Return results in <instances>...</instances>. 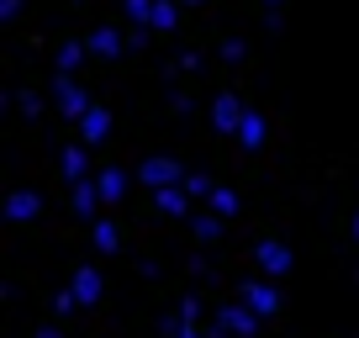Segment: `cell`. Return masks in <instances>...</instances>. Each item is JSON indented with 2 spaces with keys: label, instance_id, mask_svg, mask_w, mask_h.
I'll return each instance as SVG.
<instances>
[{
  "label": "cell",
  "instance_id": "6da1fadb",
  "mask_svg": "<svg viewBox=\"0 0 359 338\" xmlns=\"http://www.w3.org/2000/svg\"><path fill=\"white\" fill-rule=\"evenodd\" d=\"M185 175H191V169L180 164V158H169V154H154L143 169H137V180H143L148 191H164V185H185Z\"/></svg>",
  "mask_w": 359,
  "mask_h": 338
},
{
  "label": "cell",
  "instance_id": "7a4b0ae2",
  "mask_svg": "<svg viewBox=\"0 0 359 338\" xmlns=\"http://www.w3.org/2000/svg\"><path fill=\"white\" fill-rule=\"evenodd\" d=\"M53 101H58V111H64L69 122H79V116L95 106V101L85 95V85H79V79H69V74H58V79H53Z\"/></svg>",
  "mask_w": 359,
  "mask_h": 338
},
{
  "label": "cell",
  "instance_id": "ffe728a7",
  "mask_svg": "<svg viewBox=\"0 0 359 338\" xmlns=\"http://www.w3.org/2000/svg\"><path fill=\"white\" fill-rule=\"evenodd\" d=\"M95 248H101V254H116V248H122V233H116V222H95Z\"/></svg>",
  "mask_w": 359,
  "mask_h": 338
},
{
  "label": "cell",
  "instance_id": "9a60e30c",
  "mask_svg": "<svg viewBox=\"0 0 359 338\" xmlns=\"http://www.w3.org/2000/svg\"><path fill=\"white\" fill-rule=\"evenodd\" d=\"M95 185H101L106 206H116V201L127 196V169H101V175H95Z\"/></svg>",
  "mask_w": 359,
  "mask_h": 338
},
{
  "label": "cell",
  "instance_id": "ba28073f",
  "mask_svg": "<svg viewBox=\"0 0 359 338\" xmlns=\"http://www.w3.org/2000/svg\"><path fill=\"white\" fill-rule=\"evenodd\" d=\"M69 291L79 296V306H95V302H101V270L79 264V270H74V280H69Z\"/></svg>",
  "mask_w": 359,
  "mask_h": 338
},
{
  "label": "cell",
  "instance_id": "ac0fdd59",
  "mask_svg": "<svg viewBox=\"0 0 359 338\" xmlns=\"http://www.w3.org/2000/svg\"><path fill=\"white\" fill-rule=\"evenodd\" d=\"M148 27H154V32H175V27H180V0H158Z\"/></svg>",
  "mask_w": 359,
  "mask_h": 338
},
{
  "label": "cell",
  "instance_id": "30bf717a",
  "mask_svg": "<svg viewBox=\"0 0 359 338\" xmlns=\"http://www.w3.org/2000/svg\"><path fill=\"white\" fill-rule=\"evenodd\" d=\"M6 217H11V222H32V217H43V196H37V191H11Z\"/></svg>",
  "mask_w": 359,
  "mask_h": 338
},
{
  "label": "cell",
  "instance_id": "277c9868",
  "mask_svg": "<svg viewBox=\"0 0 359 338\" xmlns=\"http://www.w3.org/2000/svg\"><path fill=\"white\" fill-rule=\"evenodd\" d=\"M243 116H248V106L238 101L233 90H222V95H217V101H212V133H233V137H238V127H243Z\"/></svg>",
  "mask_w": 359,
  "mask_h": 338
},
{
  "label": "cell",
  "instance_id": "9c48e42d",
  "mask_svg": "<svg viewBox=\"0 0 359 338\" xmlns=\"http://www.w3.org/2000/svg\"><path fill=\"white\" fill-rule=\"evenodd\" d=\"M58 164H64V180H69V185L90 180V154H85V143H69L64 154H58Z\"/></svg>",
  "mask_w": 359,
  "mask_h": 338
},
{
  "label": "cell",
  "instance_id": "484cf974",
  "mask_svg": "<svg viewBox=\"0 0 359 338\" xmlns=\"http://www.w3.org/2000/svg\"><path fill=\"white\" fill-rule=\"evenodd\" d=\"M180 317H185V323H196V317H201V296H185V302H180Z\"/></svg>",
  "mask_w": 359,
  "mask_h": 338
},
{
  "label": "cell",
  "instance_id": "e0dca14e",
  "mask_svg": "<svg viewBox=\"0 0 359 338\" xmlns=\"http://www.w3.org/2000/svg\"><path fill=\"white\" fill-rule=\"evenodd\" d=\"M222 222H227V217H217V212H196L191 217V227H196L201 243H217V238H222Z\"/></svg>",
  "mask_w": 359,
  "mask_h": 338
},
{
  "label": "cell",
  "instance_id": "52a82bcc",
  "mask_svg": "<svg viewBox=\"0 0 359 338\" xmlns=\"http://www.w3.org/2000/svg\"><path fill=\"white\" fill-rule=\"evenodd\" d=\"M217 323H222V327H227L233 338H254V333H259V312H248L243 302L222 306V312H217Z\"/></svg>",
  "mask_w": 359,
  "mask_h": 338
},
{
  "label": "cell",
  "instance_id": "f546056e",
  "mask_svg": "<svg viewBox=\"0 0 359 338\" xmlns=\"http://www.w3.org/2000/svg\"><path fill=\"white\" fill-rule=\"evenodd\" d=\"M185 6H206V0H185Z\"/></svg>",
  "mask_w": 359,
  "mask_h": 338
},
{
  "label": "cell",
  "instance_id": "4fadbf2b",
  "mask_svg": "<svg viewBox=\"0 0 359 338\" xmlns=\"http://www.w3.org/2000/svg\"><path fill=\"white\" fill-rule=\"evenodd\" d=\"M101 201H106V196H101V185H95V180H79V185H74V212L85 217V222L101 212Z\"/></svg>",
  "mask_w": 359,
  "mask_h": 338
},
{
  "label": "cell",
  "instance_id": "4316f807",
  "mask_svg": "<svg viewBox=\"0 0 359 338\" xmlns=\"http://www.w3.org/2000/svg\"><path fill=\"white\" fill-rule=\"evenodd\" d=\"M22 16V0H0V22H16Z\"/></svg>",
  "mask_w": 359,
  "mask_h": 338
},
{
  "label": "cell",
  "instance_id": "2e32d148",
  "mask_svg": "<svg viewBox=\"0 0 359 338\" xmlns=\"http://www.w3.org/2000/svg\"><path fill=\"white\" fill-rule=\"evenodd\" d=\"M85 53H90V43H79V37H69V43L58 48V74H74V69L85 64Z\"/></svg>",
  "mask_w": 359,
  "mask_h": 338
},
{
  "label": "cell",
  "instance_id": "7c38bea8",
  "mask_svg": "<svg viewBox=\"0 0 359 338\" xmlns=\"http://www.w3.org/2000/svg\"><path fill=\"white\" fill-rule=\"evenodd\" d=\"M122 48H133L116 27H101V32H90V53L95 58H122Z\"/></svg>",
  "mask_w": 359,
  "mask_h": 338
},
{
  "label": "cell",
  "instance_id": "cb8c5ba5",
  "mask_svg": "<svg viewBox=\"0 0 359 338\" xmlns=\"http://www.w3.org/2000/svg\"><path fill=\"white\" fill-rule=\"evenodd\" d=\"M53 312H58V317L79 312V296H74V291H58V296H53Z\"/></svg>",
  "mask_w": 359,
  "mask_h": 338
},
{
  "label": "cell",
  "instance_id": "7402d4cb",
  "mask_svg": "<svg viewBox=\"0 0 359 338\" xmlns=\"http://www.w3.org/2000/svg\"><path fill=\"white\" fill-rule=\"evenodd\" d=\"M164 333H169V338H206V333H196V323H185L180 312H175V317H164Z\"/></svg>",
  "mask_w": 359,
  "mask_h": 338
},
{
  "label": "cell",
  "instance_id": "8fae6325",
  "mask_svg": "<svg viewBox=\"0 0 359 338\" xmlns=\"http://www.w3.org/2000/svg\"><path fill=\"white\" fill-rule=\"evenodd\" d=\"M154 206L169 217H191V191L185 185H164V191H154Z\"/></svg>",
  "mask_w": 359,
  "mask_h": 338
},
{
  "label": "cell",
  "instance_id": "d4e9b609",
  "mask_svg": "<svg viewBox=\"0 0 359 338\" xmlns=\"http://www.w3.org/2000/svg\"><path fill=\"white\" fill-rule=\"evenodd\" d=\"M243 53H248V48H243V37H227V43H222V58H227V64H238Z\"/></svg>",
  "mask_w": 359,
  "mask_h": 338
},
{
  "label": "cell",
  "instance_id": "4dcf8cb0",
  "mask_svg": "<svg viewBox=\"0 0 359 338\" xmlns=\"http://www.w3.org/2000/svg\"><path fill=\"white\" fill-rule=\"evenodd\" d=\"M264 6H285V0H264Z\"/></svg>",
  "mask_w": 359,
  "mask_h": 338
},
{
  "label": "cell",
  "instance_id": "5b68a950",
  "mask_svg": "<svg viewBox=\"0 0 359 338\" xmlns=\"http://www.w3.org/2000/svg\"><path fill=\"white\" fill-rule=\"evenodd\" d=\"M254 259H259V270H264V275H291L296 254H291L285 243H275V238H264V243L254 248Z\"/></svg>",
  "mask_w": 359,
  "mask_h": 338
},
{
  "label": "cell",
  "instance_id": "603a6c76",
  "mask_svg": "<svg viewBox=\"0 0 359 338\" xmlns=\"http://www.w3.org/2000/svg\"><path fill=\"white\" fill-rule=\"evenodd\" d=\"M185 191H191V201H196V196H212L217 185H212V175H201V169H191V175H185Z\"/></svg>",
  "mask_w": 359,
  "mask_h": 338
},
{
  "label": "cell",
  "instance_id": "44dd1931",
  "mask_svg": "<svg viewBox=\"0 0 359 338\" xmlns=\"http://www.w3.org/2000/svg\"><path fill=\"white\" fill-rule=\"evenodd\" d=\"M154 6H158V0H122L127 22H137V27H148V22H154Z\"/></svg>",
  "mask_w": 359,
  "mask_h": 338
},
{
  "label": "cell",
  "instance_id": "3957f363",
  "mask_svg": "<svg viewBox=\"0 0 359 338\" xmlns=\"http://www.w3.org/2000/svg\"><path fill=\"white\" fill-rule=\"evenodd\" d=\"M238 302H243L248 312H259V317L280 312V291H275L269 280H243V285H238Z\"/></svg>",
  "mask_w": 359,
  "mask_h": 338
},
{
  "label": "cell",
  "instance_id": "83f0119b",
  "mask_svg": "<svg viewBox=\"0 0 359 338\" xmlns=\"http://www.w3.org/2000/svg\"><path fill=\"white\" fill-rule=\"evenodd\" d=\"M32 338H64V327H53V323H48V327H37Z\"/></svg>",
  "mask_w": 359,
  "mask_h": 338
},
{
  "label": "cell",
  "instance_id": "d6986e66",
  "mask_svg": "<svg viewBox=\"0 0 359 338\" xmlns=\"http://www.w3.org/2000/svg\"><path fill=\"white\" fill-rule=\"evenodd\" d=\"M206 206H212L217 217H238V191H227V185H217V191L206 196Z\"/></svg>",
  "mask_w": 359,
  "mask_h": 338
},
{
  "label": "cell",
  "instance_id": "8992f818",
  "mask_svg": "<svg viewBox=\"0 0 359 338\" xmlns=\"http://www.w3.org/2000/svg\"><path fill=\"white\" fill-rule=\"evenodd\" d=\"M74 127H79V143L95 148V143H106V137H111V111H106V106H90Z\"/></svg>",
  "mask_w": 359,
  "mask_h": 338
},
{
  "label": "cell",
  "instance_id": "f1b7e54d",
  "mask_svg": "<svg viewBox=\"0 0 359 338\" xmlns=\"http://www.w3.org/2000/svg\"><path fill=\"white\" fill-rule=\"evenodd\" d=\"M354 238H359V212H354Z\"/></svg>",
  "mask_w": 359,
  "mask_h": 338
},
{
  "label": "cell",
  "instance_id": "5bb4252c",
  "mask_svg": "<svg viewBox=\"0 0 359 338\" xmlns=\"http://www.w3.org/2000/svg\"><path fill=\"white\" fill-rule=\"evenodd\" d=\"M264 137H269V122H264L259 111H248V116H243V127H238V143L254 154V148H264Z\"/></svg>",
  "mask_w": 359,
  "mask_h": 338
}]
</instances>
